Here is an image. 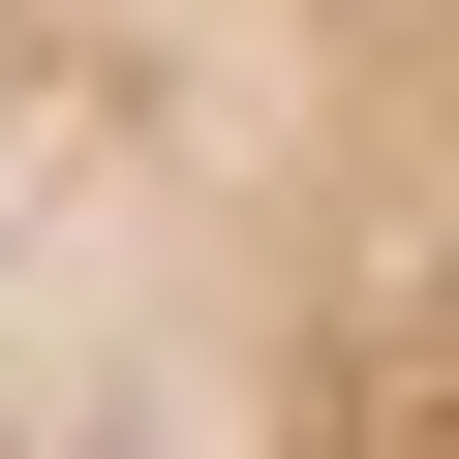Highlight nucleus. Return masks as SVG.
Listing matches in <instances>:
<instances>
[{
	"label": "nucleus",
	"instance_id": "nucleus-1",
	"mask_svg": "<svg viewBox=\"0 0 459 459\" xmlns=\"http://www.w3.org/2000/svg\"><path fill=\"white\" fill-rule=\"evenodd\" d=\"M0 459H459V0H0Z\"/></svg>",
	"mask_w": 459,
	"mask_h": 459
}]
</instances>
